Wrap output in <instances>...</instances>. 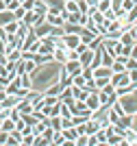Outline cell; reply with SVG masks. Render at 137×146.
Wrapping results in <instances>:
<instances>
[{
	"mask_svg": "<svg viewBox=\"0 0 137 146\" xmlns=\"http://www.w3.org/2000/svg\"><path fill=\"white\" fill-rule=\"evenodd\" d=\"M61 66H63V63H57L54 59L39 63L37 70L30 74V79H33V90L46 92L50 85H54V83L59 81V76H61Z\"/></svg>",
	"mask_w": 137,
	"mask_h": 146,
	"instance_id": "cell-1",
	"label": "cell"
},
{
	"mask_svg": "<svg viewBox=\"0 0 137 146\" xmlns=\"http://www.w3.org/2000/svg\"><path fill=\"white\" fill-rule=\"evenodd\" d=\"M118 98H120V103H122V107H124L126 113L135 116L137 113V90L128 92V94H124V96H118Z\"/></svg>",
	"mask_w": 137,
	"mask_h": 146,
	"instance_id": "cell-2",
	"label": "cell"
},
{
	"mask_svg": "<svg viewBox=\"0 0 137 146\" xmlns=\"http://www.w3.org/2000/svg\"><path fill=\"white\" fill-rule=\"evenodd\" d=\"M22 22H26L28 26H33V29H35V26H42L44 22H46V15H42V13H35L33 9H30V11H26V15H24Z\"/></svg>",
	"mask_w": 137,
	"mask_h": 146,
	"instance_id": "cell-3",
	"label": "cell"
},
{
	"mask_svg": "<svg viewBox=\"0 0 137 146\" xmlns=\"http://www.w3.org/2000/svg\"><path fill=\"white\" fill-rule=\"evenodd\" d=\"M46 22H48V24H52V26H63V24H66V20H63V15H61L59 9H48Z\"/></svg>",
	"mask_w": 137,
	"mask_h": 146,
	"instance_id": "cell-4",
	"label": "cell"
},
{
	"mask_svg": "<svg viewBox=\"0 0 137 146\" xmlns=\"http://www.w3.org/2000/svg\"><path fill=\"white\" fill-rule=\"evenodd\" d=\"M68 50L70 48H66V44H57L54 50H52V59L57 61V63H66L68 61Z\"/></svg>",
	"mask_w": 137,
	"mask_h": 146,
	"instance_id": "cell-5",
	"label": "cell"
},
{
	"mask_svg": "<svg viewBox=\"0 0 137 146\" xmlns=\"http://www.w3.org/2000/svg\"><path fill=\"white\" fill-rule=\"evenodd\" d=\"M61 39H63V44H66V48H76L78 44H81V35H78V33H63V37H61Z\"/></svg>",
	"mask_w": 137,
	"mask_h": 146,
	"instance_id": "cell-6",
	"label": "cell"
},
{
	"mask_svg": "<svg viewBox=\"0 0 137 146\" xmlns=\"http://www.w3.org/2000/svg\"><path fill=\"white\" fill-rule=\"evenodd\" d=\"M61 133H63V137H66V144H68V146H74V142H76V137H78V131H76V127L61 129Z\"/></svg>",
	"mask_w": 137,
	"mask_h": 146,
	"instance_id": "cell-7",
	"label": "cell"
},
{
	"mask_svg": "<svg viewBox=\"0 0 137 146\" xmlns=\"http://www.w3.org/2000/svg\"><path fill=\"white\" fill-rule=\"evenodd\" d=\"M85 105H87V109L96 111L98 107H100V98H98V92H89L87 94V98H85Z\"/></svg>",
	"mask_w": 137,
	"mask_h": 146,
	"instance_id": "cell-8",
	"label": "cell"
},
{
	"mask_svg": "<svg viewBox=\"0 0 137 146\" xmlns=\"http://www.w3.org/2000/svg\"><path fill=\"white\" fill-rule=\"evenodd\" d=\"M7 146H22V131L13 129L9 133V137H7Z\"/></svg>",
	"mask_w": 137,
	"mask_h": 146,
	"instance_id": "cell-9",
	"label": "cell"
},
{
	"mask_svg": "<svg viewBox=\"0 0 137 146\" xmlns=\"http://www.w3.org/2000/svg\"><path fill=\"white\" fill-rule=\"evenodd\" d=\"M94 55H96V50H91V48H85L81 55H78V61L83 63V68L85 66H91V61H94Z\"/></svg>",
	"mask_w": 137,
	"mask_h": 146,
	"instance_id": "cell-10",
	"label": "cell"
},
{
	"mask_svg": "<svg viewBox=\"0 0 137 146\" xmlns=\"http://www.w3.org/2000/svg\"><path fill=\"white\" fill-rule=\"evenodd\" d=\"M111 74H113V70L107 66H98L94 68V79H111Z\"/></svg>",
	"mask_w": 137,
	"mask_h": 146,
	"instance_id": "cell-11",
	"label": "cell"
},
{
	"mask_svg": "<svg viewBox=\"0 0 137 146\" xmlns=\"http://www.w3.org/2000/svg\"><path fill=\"white\" fill-rule=\"evenodd\" d=\"M124 142H126V146H137V131L133 127H126V131H124Z\"/></svg>",
	"mask_w": 137,
	"mask_h": 146,
	"instance_id": "cell-12",
	"label": "cell"
},
{
	"mask_svg": "<svg viewBox=\"0 0 137 146\" xmlns=\"http://www.w3.org/2000/svg\"><path fill=\"white\" fill-rule=\"evenodd\" d=\"M107 146H126V142H124V135H120V133H111L107 137Z\"/></svg>",
	"mask_w": 137,
	"mask_h": 146,
	"instance_id": "cell-13",
	"label": "cell"
},
{
	"mask_svg": "<svg viewBox=\"0 0 137 146\" xmlns=\"http://www.w3.org/2000/svg\"><path fill=\"white\" fill-rule=\"evenodd\" d=\"M35 42H37V33H35V29H30V31H28V35L24 37V42H22V50H28Z\"/></svg>",
	"mask_w": 137,
	"mask_h": 146,
	"instance_id": "cell-14",
	"label": "cell"
},
{
	"mask_svg": "<svg viewBox=\"0 0 137 146\" xmlns=\"http://www.w3.org/2000/svg\"><path fill=\"white\" fill-rule=\"evenodd\" d=\"M120 42L124 44V46H133V44H135L137 39L133 37V33H131V31H122V35H120Z\"/></svg>",
	"mask_w": 137,
	"mask_h": 146,
	"instance_id": "cell-15",
	"label": "cell"
},
{
	"mask_svg": "<svg viewBox=\"0 0 137 146\" xmlns=\"http://www.w3.org/2000/svg\"><path fill=\"white\" fill-rule=\"evenodd\" d=\"M72 94H74V100H85L89 90H85V87H74L72 85Z\"/></svg>",
	"mask_w": 137,
	"mask_h": 146,
	"instance_id": "cell-16",
	"label": "cell"
},
{
	"mask_svg": "<svg viewBox=\"0 0 137 146\" xmlns=\"http://www.w3.org/2000/svg\"><path fill=\"white\" fill-rule=\"evenodd\" d=\"M13 20H15L13 11H9V9H5V11H0V26L9 24V22H13Z\"/></svg>",
	"mask_w": 137,
	"mask_h": 146,
	"instance_id": "cell-17",
	"label": "cell"
},
{
	"mask_svg": "<svg viewBox=\"0 0 137 146\" xmlns=\"http://www.w3.org/2000/svg\"><path fill=\"white\" fill-rule=\"evenodd\" d=\"M94 37H96L94 31H89V29H83V31H81V44H89Z\"/></svg>",
	"mask_w": 137,
	"mask_h": 146,
	"instance_id": "cell-18",
	"label": "cell"
},
{
	"mask_svg": "<svg viewBox=\"0 0 137 146\" xmlns=\"http://www.w3.org/2000/svg\"><path fill=\"white\" fill-rule=\"evenodd\" d=\"M48 9H50V7H48L44 0H35V7H33V11H35V13H42V15H46Z\"/></svg>",
	"mask_w": 137,
	"mask_h": 146,
	"instance_id": "cell-19",
	"label": "cell"
},
{
	"mask_svg": "<svg viewBox=\"0 0 137 146\" xmlns=\"http://www.w3.org/2000/svg\"><path fill=\"white\" fill-rule=\"evenodd\" d=\"M7 57H9V61H20L22 59V50L20 48H7Z\"/></svg>",
	"mask_w": 137,
	"mask_h": 146,
	"instance_id": "cell-20",
	"label": "cell"
},
{
	"mask_svg": "<svg viewBox=\"0 0 137 146\" xmlns=\"http://www.w3.org/2000/svg\"><path fill=\"white\" fill-rule=\"evenodd\" d=\"M85 26H81V24H70V22H66L63 24V33H78L81 35V31H83Z\"/></svg>",
	"mask_w": 137,
	"mask_h": 146,
	"instance_id": "cell-21",
	"label": "cell"
},
{
	"mask_svg": "<svg viewBox=\"0 0 137 146\" xmlns=\"http://www.w3.org/2000/svg\"><path fill=\"white\" fill-rule=\"evenodd\" d=\"M0 129H2V131H7V133H11L13 129H15V120H13V118H5V120H2V124H0Z\"/></svg>",
	"mask_w": 137,
	"mask_h": 146,
	"instance_id": "cell-22",
	"label": "cell"
},
{
	"mask_svg": "<svg viewBox=\"0 0 137 146\" xmlns=\"http://www.w3.org/2000/svg\"><path fill=\"white\" fill-rule=\"evenodd\" d=\"M85 83H87V79L83 76V72L76 74V76H72V85L74 87H85Z\"/></svg>",
	"mask_w": 137,
	"mask_h": 146,
	"instance_id": "cell-23",
	"label": "cell"
},
{
	"mask_svg": "<svg viewBox=\"0 0 137 146\" xmlns=\"http://www.w3.org/2000/svg\"><path fill=\"white\" fill-rule=\"evenodd\" d=\"M63 144H66L63 133H61V131H54V135H52V146H63Z\"/></svg>",
	"mask_w": 137,
	"mask_h": 146,
	"instance_id": "cell-24",
	"label": "cell"
},
{
	"mask_svg": "<svg viewBox=\"0 0 137 146\" xmlns=\"http://www.w3.org/2000/svg\"><path fill=\"white\" fill-rule=\"evenodd\" d=\"M94 135L98 137V144H107V129H105V127H100Z\"/></svg>",
	"mask_w": 137,
	"mask_h": 146,
	"instance_id": "cell-25",
	"label": "cell"
},
{
	"mask_svg": "<svg viewBox=\"0 0 137 146\" xmlns=\"http://www.w3.org/2000/svg\"><path fill=\"white\" fill-rule=\"evenodd\" d=\"M35 144V133H24L22 135V146H33Z\"/></svg>",
	"mask_w": 137,
	"mask_h": 146,
	"instance_id": "cell-26",
	"label": "cell"
},
{
	"mask_svg": "<svg viewBox=\"0 0 137 146\" xmlns=\"http://www.w3.org/2000/svg\"><path fill=\"white\" fill-rule=\"evenodd\" d=\"M2 29H5L7 33H9V35H15V33H18V20H13V22H9V24H5V26H2Z\"/></svg>",
	"mask_w": 137,
	"mask_h": 146,
	"instance_id": "cell-27",
	"label": "cell"
},
{
	"mask_svg": "<svg viewBox=\"0 0 137 146\" xmlns=\"http://www.w3.org/2000/svg\"><path fill=\"white\" fill-rule=\"evenodd\" d=\"M20 79H22V87L33 90V79H30V74H20Z\"/></svg>",
	"mask_w": 137,
	"mask_h": 146,
	"instance_id": "cell-28",
	"label": "cell"
},
{
	"mask_svg": "<svg viewBox=\"0 0 137 146\" xmlns=\"http://www.w3.org/2000/svg\"><path fill=\"white\" fill-rule=\"evenodd\" d=\"M96 9L100 13H105L107 9H111V0H98V5H96Z\"/></svg>",
	"mask_w": 137,
	"mask_h": 146,
	"instance_id": "cell-29",
	"label": "cell"
},
{
	"mask_svg": "<svg viewBox=\"0 0 137 146\" xmlns=\"http://www.w3.org/2000/svg\"><path fill=\"white\" fill-rule=\"evenodd\" d=\"M102 15H105V22H113V20H118V13H115L113 9H107Z\"/></svg>",
	"mask_w": 137,
	"mask_h": 146,
	"instance_id": "cell-30",
	"label": "cell"
},
{
	"mask_svg": "<svg viewBox=\"0 0 137 146\" xmlns=\"http://www.w3.org/2000/svg\"><path fill=\"white\" fill-rule=\"evenodd\" d=\"M13 15H15V20H18V22H20V20H24V15H26V9H24V7L20 5L18 9L13 11Z\"/></svg>",
	"mask_w": 137,
	"mask_h": 146,
	"instance_id": "cell-31",
	"label": "cell"
},
{
	"mask_svg": "<svg viewBox=\"0 0 137 146\" xmlns=\"http://www.w3.org/2000/svg\"><path fill=\"white\" fill-rule=\"evenodd\" d=\"M5 2H7V9H9V11H15L20 7V0H5Z\"/></svg>",
	"mask_w": 137,
	"mask_h": 146,
	"instance_id": "cell-32",
	"label": "cell"
},
{
	"mask_svg": "<svg viewBox=\"0 0 137 146\" xmlns=\"http://www.w3.org/2000/svg\"><path fill=\"white\" fill-rule=\"evenodd\" d=\"M133 7H135V2H133V0H122V11H126V13H128V11L133 9Z\"/></svg>",
	"mask_w": 137,
	"mask_h": 146,
	"instance_id": "cell-33",
	"label": "cell"
},
{
	"mask_svg": "<svg viewBox=\"0 0 137 146\" xmlns=\"http://www.w3.org/2000/svg\"><path fill=\"white\" fill-rule=\"evenodd\" d=\"M76 5H78V11H81V13H87V11H89V5H87L85 0H78Z\"/></svg>",
	"mask_w": 137,
	"mask_h": 146,
	"instance_id": "cell-34",
	"label": "cell"
},
{
	"mask_svg": "<svg viewBox=\"0 0 137 146\" xmlns=\"http://www.w3.org/2000/svg\"><path fill=\"white\" fill-rule=\"evenodd\" d=\"M74 146H87V135H78L76 142H74Z\"/></svg>",
	"mask_w": 137,
	"mask_h": 146,
	"instance_id": "cell-35",
	"label": "cell"
},
{
	"mask_svg": "<svg viewBox=\"0 0 137 146\" xmlns=\"http://www.w3.org/2000/svg\"><path fill=\"white\" fill-rule=\"evenodd\" d=\"M135 68H137V59L128 57V61H126V70H135Z\"/></svg>",
	"mask_w": 137,
	"mask_h": 146,
	"instance_id": "cell-36",
	"label": "cell"
},
{
	"mask_svg": "<svg viewBox=\"0 0 137 146\" xmlns=\"http://www.w3.org/2000/svg\"><path fill=\"white\" fill-rule=\"evenodd\" d=\"M22 7L26 9V11H30V9L35 7V0H24V2H22Z\"/></svg>",
	"mask_w": 137,
	"mask_h": 146,
	"instance_id": "cell-37",
	"label": "cell"
},
{
	"mask_svg": "<svg viewBox=\"0 0 137 146\" xmlns=\"http://www.w3.org/2000/svg\"><path fill=\"white\" fill-rule=\"evenodd\" d=\"M7 137H9V133L0 129V146H5V144H7Z\"/></svg>",
	"mask_w": 137,
	"mask_h": 146,
	"instance_id": "cell-38",
	"label": "cell"
},
{
	"mask_svg": "<svg viewBox=\"0 0 137 146\" xmlns=\"http://www.w3.org/2000/svg\"><path fill=\"white\" fill-rule=\"evenodd\" d=\"M72 127V118H61V129H68Z\"/></svg>",
	"mask_w": 137,
	"mask_h": 146,
	"instance_id": "cell-39",
	"label": "cell"
},
{
	"mask_svg": "<svg viewBox=\"0 0 137 146\" xmlns=\"http://www.w3.org/2000/svg\"><path fill=\"white\" fill-rule=\"evenodd\" d=\"M98 144V137L96 135H87V146H96Z\"/></svg>",
	"mask_w": 137,
	"mask_h": 146,
	"instance_id": "cell-40",
	"label": "cell"
},
{
	"mask_svg": "<svg viewBox=\"0 0 137 146\" xmlns=\"http://www.w3.org/2000/svg\"><path fill=\"white\" fill-rule=\"evenodd\" d=\"M9 63V57H7V52H0V66H7Z\"/></svg>",
	"mask_w": 137,
	"mask_h": 146,
	"instance_id": "cell-41",
	"label": "cell"
},
{
	"mask_svg": "<svg viewBox=\"0 0 137 146\" xmlns=\"http://www.w3.org/2000/svg\"><path fill=\"white\" fill-rule=\"evenodd\" d=\"M128 76H131V81H137V68L135 70H128Z\"/></svg>",
	"mask_w": 137,
	"mask_h": 146,
	"instance_id": "cell-42",
	"label": "cell"
},
{
	"mask_svg": "<svg viewBox=\"0 0 137 146\" xmlns=\"http://www.w3.org/2000/svg\"><path fill=\"white\" fill-rule=\"evenodd\" d=\"M131 57H133V59H137V42L133 44V48H131Z\"/></svg>",
	"mask_w": 137,
	"mask_h": 146,
	"instance_id": "cell-43",
	"label": "cell"
},
{
	"mask_svg": "<svg viewBox=\"0 0 137 146\" xmlns=\"http://www.w3.org/2000/svg\"><path fill=\"white\" fill-rule=\"evenodd\" d=\"M0 52H7V42L5 39H0Z\"/></svg>",
	"mask_w": 137,
	"mask_h": 146,
	"instance_id": "cell-44",
	"label": "cell"
},
{
	"mask_svg": "<svg viewBox=\"0 0 137 146\" xmlns=\"http://www.w3.org/2000/svg\"><path fill=\"white\" fill-rule=\"evenodd\" d=\"M131 127H133V129H135V131H137V113H135V116H133V124H131Z\"/></svg>",
	"mask_w": 137,
	"mask_h": 146,
	"instance_id": "cell-45",
	"label": "cell"
},
{
	"mask_svg": "<svg viewBox=\"0 0 137 146\" xmlns=\"http://www.w3.org/2000/svg\"><path fill=\"white\" fill-rule=\"evenodd\" d=\"M5 9H7V2H5V0H0V11H5Z\"/></svg>",
	"mask_w": 137,
	"mask_h": 146,
	"instance_id": "cell-46",
	"label": "cell"
},
{
	"mask_svg": "<svg viewBox=\"0 0 137 146\" xmlns=\"http://www.w3.org/2000/svg\"><path fill=\"white\" fill-rule=\"evenodd\" d=\"M0 90H5V85H2V83H0Z\"/></svg>",
	"mask_w": 137,
	"mask_h": 146,
	"instance_id": "cell-47",
	"label": "cell"
},
{
	"mask_svg": "<svg viewBox=\"0 0 137 146\" xmlns=\"http://www.w3.org/2000/svg\"><path fill=\"white\" fill-rule=\"evenodd\" d=\"M22 2H24V0H20V5H22Z\"/></svg>",
	"mask_w": 137,
	"mask_h": 146,
	"instance_id": "cell-48",
	"label": "cell"
},
{
	"mask_svg": "<svg viewBox=\"0 0 137 146\" xmlns=\"http://www.w3.org/2000/svg\"><path fill=\"white\" fill-rule=\"evenodd\" d=\"M72 2H78V0H72Z\"/></svg>",
	"mask_w": 137,
	"mask_h": 146,
	"instance_id": "cell-49",
	"label": "cell"
},
{
	"mask_svg": "<svg viewBox=\"0 0 137 146\" xmlns=\"http://www.w3.org/2000/svg\"><path fill=\"white\" fill-rule=\"evenodd\" d=\"M0 107H2V103H0Z\"/></svg>",
	"mask_w": 137,
	"mask_h": 146,
	"instance_id": "cell-50",
	"label": "cell"
}]
</instances>
